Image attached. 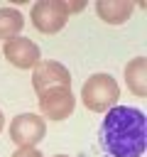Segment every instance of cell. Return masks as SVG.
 I'll list each match as a JSON object with an SVG mask.
<instances>
[{
	"label": "cell",
	"instance_id": "cell-3",
	"mask_svg": "<svg viewBox=\"0 0 147 157\" xmlns=\"http://www.w3.org/2000/svg\"><path fill=\"white\" fill-rule=\"evenodd\" d=\"M29 20H32L34 29H39L42 34H56L66 27L69 12L64 7V0H39L32 5Z\"/></svg>",
	"mask_w": 147,
	"mask_h": 157
},
{
	"label": "cell",
	"instance_id": "cell-11",
	"mask_svg": "<svg viewBox=\"0 0 147 157\" xmlns=\"http://www.w3.org/2000/svg\"><path fill=\"white\" fill-rule=\"evenodd\" d=\"M10 157H44V155H42L37 147H17Z\"/></svg>",
	"mask_w": 147,
	"mask_h": 157
},
{
	"label": "cell",
	"instance_id": "cell-2",
	"mask_svg": "<svg viewBox=\"0 0 147 157\" xmlns=\"http://www.w3.org/2000/svg\"><path fill=\"white\" fill-rule=\"evenodd\" d=\"M118 98H120V86L113 78V74H105V71L91 74L81 86V103L91 113L110 110L113 105H118Z\"/></svg>",
	"mask_w": 147,
	"mask_h": 157
},
{
	"label": "cell",
	"instance_id": "cell-7",
	"mask_svg": "<svg viewBox=\"0 0 147 157\" xmlns=\"http://www.w3.org/2000/svg\"><path fill=\"white\" fill-rule=\"evenodd\" d=\"M2 56L15 69H34L42 59V52L29 37L20 34V37H12V39L2 42Z\"/></svg>",
	"mask_w": 147,
	"mask_h": 157
},
{
	"label": "cell",
	"instance_id": "cell-10",
	"mask_svg": "<svg viewBox=\"0 0 147 157\" xmlns=\"http://www.w3.org/2000/svg\"><path fill=\"white\" fill-rule=\"evenodd\" d=\"M22 27H24V17L17 7H0V39L2 42L20 37Z\"/></svg>",
	"mask_w": 147,
	"mask_h": 157
},
{
	"label": "cell",
	"instance_id": "cell-4",
	"mask_svg": "<svg viewBox=\"0 0 147 157\" xmlns=\"http://www.w3.org/2000/svg\"><path fill=\"white\" fill-rule=\"evenodd\" d=\"M47 135V120L37 113H20L10 120V140L17 147H37Z\"/></svg>",
	"mask_w": 147,
	"mask_h": 157
},
{
	"label": "cell",
	"instance_id": "cell-5",
	"mask_svg": "<svg viewBox=\"0 0 147 157\" xmlns=\"http://www.w3.org/2000/svg\"><path fill=\"white\" fill-rule=\"evenodd\" d=\"M32 86L39 93L51 88H71V71L54 59H39V64L32 69Z\"/></svg>",
	"mask_w": 147,
	"mask_h": 157
},
{
	"label": "cell",
	"instance_id": "cell-14",
	"mask_svg": "<svg viewBox=\"0 0 147 157\" xmlns=\"http://www.w3.org/2000/svg\"><path fill=\"white\" fill-rule=\"evenodd\" d=\"M54 157H69V155H54Z\"/></svg>",
	"mask_w": 147,
	"mask_h": 157
},
{
	"label": "cell",
	"instance_id": "cell-1",
	"mask_svg": "<svg viewBox=\"0 0 147 157\" xmlns=\"http://www.w3.org/2000/svg\"><path fill=\"white\" fill-rule=\"evenodd\" d=\"M98 145L108 157H142L147 150L145 113L135 105H113L105 110Z\"/></svg>",
	"mask_w": 147,
	"mask_h": 157
},
{
	"label": "cell",
	"instance_id": "cell-8",
	"mask_svg": "<svg viewBox=\"0 0 147 157\" xmlns=\"http://www.w3.org/2000/svg\"><path fill=\"white\" fill-rule=\"evenodd\" d=\"M135 10L132 0H98L96 12L105 25H125Z\"/></svg>",
	"mask_w": 147,
	"mask_h": 157
},
{
	"label": "cell",
	"instance_id": "cell-13",
	"mask_svg": "<svg viewBox=\"0 0 147 157\" xmlns=\"http://www.w3.org/2000/svg\"><path fill=\"white\" fill-rule=\"evenodd\" d=\"M2 130H5V115H2V110H0V135H2Z\"/></svg>",
	"mask_w": 147,
	"mask_h": 157
},
{
	"label": "cell",
	"instance_id": "cell-9",
	"mask_svg": "<svg viewBox=\"0 0 147 157\" xmlns=\"http://www.w3.org/2000/svg\"><path fill=\"white\" fill-rule=\"evenodd\" d=\"M123 76H125V86L130 93H135L137 98L147 96V59L145 56L130 59L123 69Z\"/></svg>",
	"mask_w": 147,
	"mask_h": 157
},
{
	"label": "cell",
	"instance_id": "cell-12",
	"mask_svg": "<svg viewBox=\"0 0 147 157\" xmlns=\"http://www.w3.org/2000/svg\"><path fill=\"white\" fill-rule=\"evenodd\" d=\"M64 7H66V12H69V17H71V15L81 12V10L86 7V2H83V0H76V2H74V0H64Z\"/></svg>",
	"mask_w": 147,
	"mask_h": 157
},
{
	"label": "cell",
	"instance_id": "cell-6",
	"mask_svg": "<svg viewBox=\"0 0 147 157\" xmlns=\"http://www.w3.org/2000/svg\"><path fill=\"white\" fill-rule=\"evenodd\" d=\"M39 113L47 120H66L76 108V96L71 88H51L39 93Z\"/></svg>",
	"mask_w": 147,
	"mask_h": 157
}]
</instances>
